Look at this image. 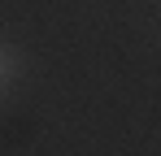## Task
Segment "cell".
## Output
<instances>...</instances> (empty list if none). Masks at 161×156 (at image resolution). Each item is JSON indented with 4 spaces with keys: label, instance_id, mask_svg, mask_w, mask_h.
Listing matches in <instances>:
<instances>
[{
    "label": "cell",
    "instance_id": "cell-1",
    "mask_svg": "<svg viewBox=\"0 0 161 156\" xmlns=\"http://www.w3.org/2000/svg\"><path fill=\"white\" fill-rule=\"evenodd\" d=\"M18 74H22V56L9 48V44H0V87H9Z\"/></svg>",
    "mask_w": 161,
    "mask_h": 156
}]
</instances>
